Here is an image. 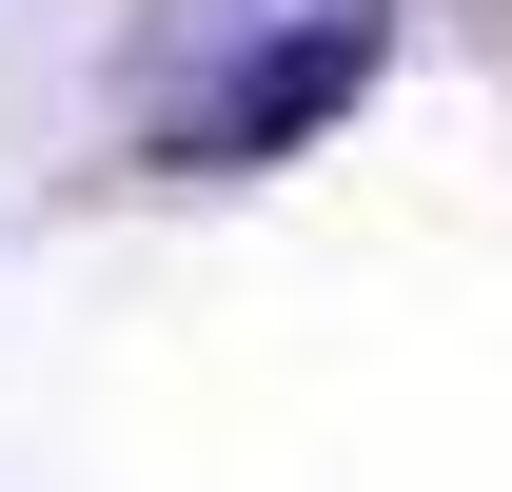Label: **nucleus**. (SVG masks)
I'll use <instances>...</instances> for the list:
<instances>
[{
  "mask_svg": "<svg viewBox=\"0 0 512 492\" xmlns=\"http://www.w3.org/2000/svg\"><path fill=\"white\" fill-rule=\"evenodd\" d=\"M375 60H394V0H158L119 60V119L158 178H256L355 119Z\"/></svg>",
  "mask_w": 512,
  "mask_h": 492,
  "instance_id": "nucleus-1",
  "label": "nucleus"
}]
</instances>
